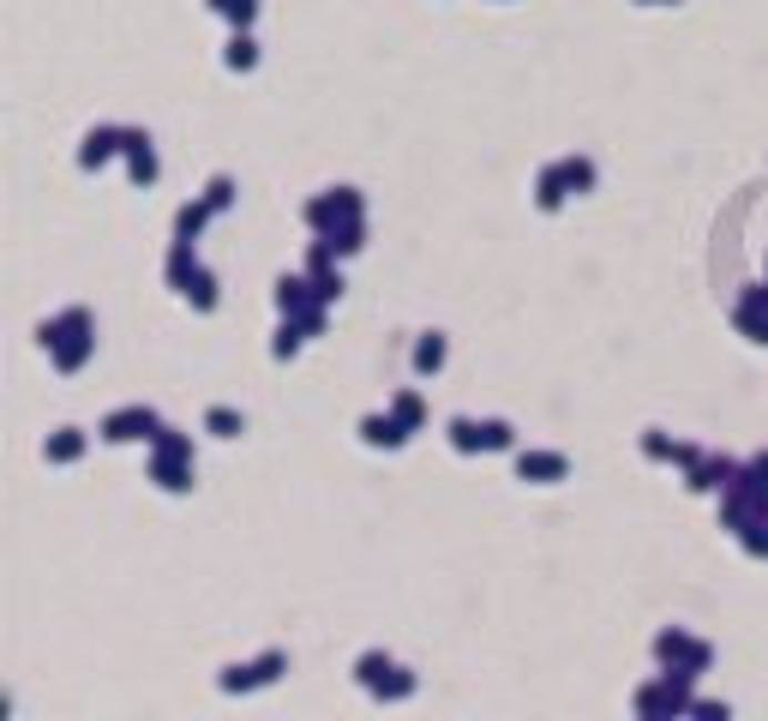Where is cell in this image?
Masks as SVG:
<instances>
[{"instance_id": "obj_9", "label": "cell", "mask_w": 768, "mask_h": 721, "mask_svg": "<svg viewBox=\"0 0 768 721\" xmlns=\"http://www.w3.org/2000/svg\"><path fill=\"white\" fill-rule=\"evenodd\" d=\"M271 301H276V313H283V319H306V313H313V307H324V301H319V289H313V277H306V271H294V277H276Z\"/></svg>"}, {"instance_id": "obj_23", "label": "cell", "mask_w": 768, "mask_h": 721, "mask_svg": "<svg viewBox=\"0 0 768 721\" xmlns=\"http://www.w3.org/2000/svg\"><path fill=\"white\" fill-rule=\"evenodd\" d=\"M223 67H229V72H253V67H259V42H253V31H234V37H229Z\"/></svg>"}, {"instance_id": "obj_33", "label": "cell", "mask_w": 768, "mask_h": 721, "mask_svg": "<svg viewBox=\"0 0 768 721\" xmlns=\"http://www.w3.org/2000/svg\"><path fill=\"white\" fill-rule=\"evenodd\" d=\"M481 439H486V451H516V427L511 421H481Z\"/></svg>"}, {"instance_id": "obj_2", "label": "cell", "mask_w": 768, "mask_h": 721, "mask_svg": "<svg viewBox=\"0 0 768 721\" xmlns=\"http://www.w3.org/2000/svg\"><path fill=\"white\" fill-rule=\"evenodd\" d=\"M697 673H685V668H660V680H648V685H637V715H648V721H673V715H690V703H697Z\"/></svg>"}, {"instance_id": "obj_11", "label": "cell", "mask_w": 768, "mask_h": 721, "mask_svg": "<svg viewBox=\"0 0 768 721\" xmlns=\"http://www.w3.org/2000/svg\"><path fill=\"white\" fill-rule=\"evenodd\" d=\"M127 151V127H91L84 132V144H79V169H102V163H114V157Z\"/></svg>"}, {"instance_id": "obj_30", "label": "cell", "mask_w": 768, "mask_h": 721, "mask_svg": "<svg viewBox=\"0 0 768 721\" xmlns=\"http://www.w3.org/2000/svg\"><path fill=\"white\" fill-rule=\"evenodd\" d=\"M151 451H162V458H192V433H181V427L162 421L156 439H151Z\"/></svg>"}, {"instance_id": "obj_25", "label": "cell", "mask_w": 768, "mask_h": 721, "mask_svg": "<svg viewBox=\"0 0 768 721\" xmlns=\"http://www.w3.org/2000/svg\"><path fill=\"white\" fill-rule=\"evenodd\" d=\"M415 685H421V680H415L408 668H391V673H384V680L373 685V698H378V703H403V698H415Z\"/></svg>"}, {"instance_id": "obj_31", "label": "cell", "mask_w": 768, "mask_h": 721, "mask_svg": "<svg viewBox=\"0 0 768 721\" xmlns=\"http://www.w3.org/2000/svg\"><path fill=\"white\" fill-rule=\"evenodd\" d=\"M391 668H396V661L384 655V650H366L361 661H354V680H361L366 691H373V685H378V680H384V673H391Z\"/></svg>"}, {"instance_id": "obj_10", "label": "cell", "mask_w": 768, "mask_h": 721, "mask_svg": "<svg viewBox=\"0 0 768 721\" xmlns=\"http://www.w3.org/2000/svg\"><path fill=\"white\" fill-rule=\"evenodd\" d=\"M516 475L535 481V488H558L570 475V458L565 451H516Z\"/></svg>"}, {"instance_id": "obj_17", "label": "cell", "mask_w": 768, "mask_h": 721, "mask_svg": "<svg viewBox=\"0 0 768 721\" xmlns=\"http://www.w3.org/2000/svg\"><path fill=\"white\" fill-rule=\"evenodd\" d=\"M84 445H91V439H84V427H54V433L42 439V458H49V463H79Z\"/></svg>"}, {"instance_id": "obj_37", "label": "cell", "mask_w": 768, "mask_h": 721, "mask_svg": "<svg viewBox=\"0 0 768 721\" xmlns=\"http://www.w3.org/2000/svg\"><path fill=\"white\" fill-rule=\"evenodd\" d=\"M762 349H768V337H762Z\"/></svg>"}, {"instance_id": "obj_5", "label": "cell", "mask_w": 768, "mask_h": 721, "mask_svg": "<svg viewBox=\"0 0 768 721\" xmlns=\"http://www.w3.org/2000/svg\"><path fill=\"white\" fill-rule=\"evenodd\" d=\"M156 427H162V415H156L151 403H127V409H114V415H102L97 433L109 439V445H139V439L151 445V439H156Z\"/></svg>"}, {"instance_id": "obj_16", "label": "cell", "mask_w": 768, "mask_h": 721, "mask_svg": "<svg viewBox=\"0 0 768 721\" xmlns=\"http://www.w3.org/2000/svg\"><path fill=\"white\" fill-rule=\"evenodd\" d=\"M144 475H151L162 493H192V458H162V451H151Z\"/></svg>"}, {"instance_id": "obj_13", "label": "cell", "mask_w": 768, "mask_h": 721, "mask_svg": "<svg viewBox=\"0 0 768 721\" xmlns=\"http://www.w3.org/2000/svg\"><path fill=\"white\" fill-rule=\"evenodd\" d=\"M643 458H648V463L690 469V463L703 458V445H685V439H673V433H660V427H648V433H643Z\"/></svg>"}, {"instance_id": "obj_3", "label": "cell", "mask_w": 768, "mask_h": 721, "mask_svg": "<svg viewBox=\"0 0 768 721\" xmlns=\"http://www.w3.org/2000/svg\"><path fill=\"white\" fill-rule=\"evenodd\" d=\"M648 650H655V661L660 668H685V673H703L715 668V650H708L703 638H690L685 625H667V631H655V643H648Z\"/></svg>"}, {"instance_id": "obj_27", "label": "cell", "mask_w": 768, "mask_h": 721, "mask_svg": "<svg viewBox=\"0 0 768 721\" xmlns=\"http://www.w3.org/2000/svg\"><path fill=\"white\" fill-rule=\"evenodd\" d=\"M211 12H216V19H229V31H253L259 0H211Z\"/></svg>"}, {"instance_id": "obj_4", "label": "cell", "mask_w": 768, "mask_h": 721, "mask_svg": "<svg viewBox=\"0 0 768 721\" xmlns=\"http://www.w3.org/2000/svg\"><path fill=\"white\" fill-rule=\"evenodd\" d=\"M348 217H366L361 187H331V193L306 199V229H313V234H331L336 223H348Z\"/></svg>"}, {"instance_id": "obj_36", "label": "cell", "mask_w": 768, "mask_h": 721, "mask_svg": "<svg viewBox=\"0 0 768 721\" xmlns=\"http://www.w3.org/2000/svg\"><path fill=\"white\" fill-rule=\"evenodd\" d=\"M637 7H678V0H637Z\"/></svg>"}, {"instance_id": "obj_7", "label": "cell", "mask_w": 768, "mask_h": 721, "mask_svg": "<svg viewBox=\"0 0 768 721\" xmlns=\"http://www.w3.org/2000/svg\"><path fill=\"white\" fill-rule=\"evenodd\" d=\"M738 469H745V463L727 458V451H703V458L685 469V488H690V493H715V499H720V493H727L732 481H738Z\"/></svg>"}, {"instance_id": "obj_26", "label": "cell", "mask_w": 768, "mask_h": 721, "mask_svg": "<svg viewBox=\"0 0 768 721\" xmlns=\"http://www.w3.org/2000/svg\"><path fill=\"white\" fill-rule=\"evenodd\" d=\"M558 169H565V181H570V193H576V199H583V193H595L600 169L588 163V157H558Z\"/></svg>"}, {"instance_id": "obj_15", "label": "cell", "mask_w": 768, "mask_h": 721, "mask_svg": "<svg viewBox=\"0 0 768 721\" xmlns=\"http://www.w3.org/2000/svg\"><path fill=\"white\" fill-rule=\"evenodd\" d=\"M576 193H570V181H565V169L558 163H546L540 174H535V211H546V217H558L570 204Z\"/></svg>"}, {"instance_id": "obj_24", "label": "cell", "mask_w": 768, "mask_h": 721, "mask_svg": "<svg viewBox=\"0 0 768 721\" xmlns=\"http://www.w3.org/2000/svg\"><path fill=\"white\" fill-rule=\"evenodd\" d=\"M181 296H186L192 307H199V313H216V301H223V296H216V277L204 271V264L186 277V289H181Z\"/></svg>"}, {"instance_id": "obj_18", "label": "cell", "mask_w": 768, "mask_h": 721, "mask_svg": "<svg viewBox=\"0 0 768 721\" xmlns=\"http://www.w3.org/2000/svg\"><path fill=\"white\" fill-rule=\"evenodd\" d=\"M445 361H451V337H445V331H421V343H415V373L433 379Z\"/></svg>"}, {"instance_id": "obj_8", "label": "cell", "mask_w": 768, "mask_h": 721, "mask_svg": "<svg viewBox=\"0 0 768 721\" xmlns=\"http://www.w3.org/2000/svg\"><path fill=\"white\" fill-rule=\"evenodd\" d=\"M732 326L745 331L750 343H762V337H768V277H762V283H745V289H738Z\"/></svg>"}, {"instance_id": "obj_21", "label": "cell", "mask_w": 768, "mask_h": 721, "mask_svg": "<svg viewBox=\"0 0 768 721\" xmlns=\"http://www.w3.org/2000/svg\"><path fill=\"white\" fill-rule=\"evenodd\" d=\"M211 204H204V199H192V204H181V211H174V241H199V234H204V223H211Z\"/></svg>"}, {"instance_id": "obj_28", "label": "cell", "mask_w": 768, "mask_h": 721, "mask_svg": "<svg viewBox=\"0 0 768 721\" xmlns=\"http://www.w3.org/2000/svg\"><path fill=\"white\" fill-rule=\"evenodd\" d=\"M301 343H306V326H301V319H283L276 337H271V356L276 361H294V356H301Z\"/></svg>"}, {"instance_id": "obj_19", "label": "cell", "mask_w": 768, "mask_h": 721, "mask_svg": "<svg viewBox=\"0 0 768 721\" xmlns=\"http://www.w3.org/2000/svg\"><path fill=\"white\" fill-rule=\"evenodd\" d=\"M319 241H324V247H331V253H336V259H348V253H361V247H366V217H348V223H336L331 234H319Z\"/></svg>"}, {"instance_id": "obj_29", "label": "cell", "mask_w": 768, "mask_h": 721, "mask_svg": "<svg viewBox=\"0 0 768 721\" xmlns=\"http://www.w3.org/2000/svg\"><path fill=\"white\" fill-rule=\"evenodd\" d=\"M391 415L403 421L408 433H421V427H426V403H421V391H396V397H391Z\"/></svg>"}, {"instance_id": "obj_32", "label": "cell", "mask_w": 768, "mask_h": 721, "mask_svg": "<svg viewBox=\"0 0 768 721\" xmlns=\"http://www.w3.org/2000/svg\"><path fill=\"white\" fill-rule=\"evenodd\" d=\"M204 204H211V211L216 217H223L229 211V204H234V181H229V174H211V187H204V193H199Z\"/></svg>"}, {"instance_id": "obj_1", "label": "cell", "mask_w": 768, "mask_h": 721, "mask_svg": "<svg viewBox=\"0 0 768 721\" xmlns=\"http://www.w3.org/2000/svg\"><path fill=\"white\" fill-rule=\"evenodd\" d=\"M37 343L49 349V361L61 367V373H79V367L97 356V319H91V307H67V313L42 319Z\"/></svg>"}, {"instance_id": "obj_12", "label": "cell", "mask_w": 768, "mask_h": 721, "mask_svg": "<svg viewBox=\"0 0 768 721\" xmlns=\"http://www.w3.org/2000/svg\"><path fill=\"white\" fill-rule=\"evenodd\" d=\"M127 174H132V187H151L156 174H162V163H156V144H151V132L144 127H127Z\"/></svg>"}, {"instance_id": "obj_35", "label": "cell", "mask_w": 768, "mask_h": 721, "mask_svg": "<svg viewBox=\"0 0 768 721\" xmlns=\"http://www.w3.org/2000/svg\"><path fill=\"white\" fill-rule=\"evenodd\" d=\"M690 715H708V721H720V715H727V703H708V698H697V703H690Z\"/></svg>"}, {"instance_id": "obj_34", "label": "cell", "mask_w": 768, "mask_h": 721, "mask_svg": "<svg viewBox=\"0 0 768 721\" xmlns=\"http://www.w3.org/2000/svg\"><path fill=\"white\" fill-rule=\"evenodd\" d=\"M738 481H750V488H757V493L768 499V451H757V458H750L745 469H738Z\"/></svg>"}, {"instance_id": "obj_14", "label": "cell", "mask_w": 768, "mask_h": 721, "mask_svg": "<svg viewBox=\"0 0 768 721\" xmlns=\"http://www.w3.org/2000/svg\"><path fill=\"white\" fill-rule=\"evenodd\" d=\"M354 433H361V445H373V451H403L408 445V427L396 421L391 409H384V415H361Z\"/></svg>"}, {"instance_id": "obj_6", "label": "cell", "mask_w": 768, "mask_h": 721, "mask_svg": "<svg viewBox=\"0 0 768 721\" xmlns=\"http://www.w3.org/2000/svg\"><path fill=\"white\" fill-rule=\"evenodd\" d=\"M289 673V650H264L259 661H246V668H223V685L229 698H241V691H264V685H276Z\"/></svg>"}, {"instance_id": "obj_20", "label": "cell", "mask_w": 768, "mask_h": 721, "mask_svg": "<svg viewBox=\"0 0 768 721\" xmlns=\"http://www.w3.org/2000/svg\"><path fill=\"white\" fill-rule=\"evenodd\" d=\"M445 439H451V451H463V458L486 451V439H481V421H475V415H451V421H445Z\"/></svg>"}, {"instance_id": "obj_22", "label": "cell", "mask_w": 768, "mask_h": 721, "mask_svg": "<svg viewBox=\"0 0 768 721\" xmlns=\"http://www.w3.org/2000/svg\"><path fill=\"white\" fill-rule=\"evenodd\" d=\"M204 433H211V439H241L246 415H241V409H229V403H216V409H204Z\"/></svg>"}]
</instances>
